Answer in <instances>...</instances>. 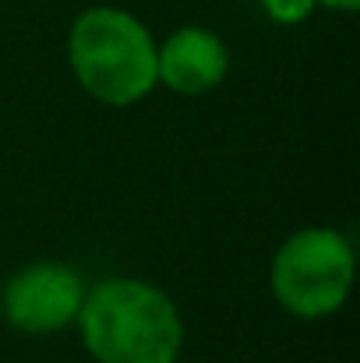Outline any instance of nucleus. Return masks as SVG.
I'll use <instances>...</instances> for the list:
<instances>
[{"instance_id": "423d86ee", "label": "nucleus", "mask_w": 360, "mask_h": 363, "mask_svg": "<svg viewBox=\"0 0 360 363\" xmlns=\"http://www.w3.org/2000/svg\"><path fill=\"white\" fill-rule=\"evenodd\" d=\"M315 7H318V0H261V11L279 25H300L311 18Z\"/></svg>"}, {"instance_id": "0eeeda50", "label": "nucleus", "mask_w": 360, "mask_h": 363, "mask_svg": "<svg viewBox=\"0 0 360 363\" xmlns=\"http://www.w3.org/2000/svg\"><path fill=\"white\" fill-rule=\"evenodd\" d=\"M318 7H332V11H357L360 0H318Z\"/></svg>"}, {"instance_id": "7ed1b4c3", "label": "nucleus", "mask_w": 360, "mask_h": 363, "mask_svg": "<svg viewBox=\"0 0 360 363\" xmlns=\"http://www.w3.org/2000/svg\"><path fill=\"white\" fill-rule=\"evenodd\" d=\"M354 264V243L339 230H300L272 257V293L297 318H329L350 296Z\"/></svg>"}, {"instance_id": "f257e3e1", "label": "nucleus", "mask_w": 360, "mask_h": 363, "mask_svg": "<svg viewBox=\"0 0 360 363\" xmlns=\"http://www.w3.org/2000/svg\"><path fill=\"white\" fill-rule=\"evenodd\" d=\"M78 325L96 363H177L184 346L173 300L138 279H107L85 293Z\"/></svg>"}, {"instance_id": "f03ea898", "label": "nucleus", "mask_w": 360, "mask_h": 363, "mask_svg": "<svg viewBox=\"0 0 360 363\" xmlns=\"http://www.w3.org/2000/svg\"><path fill=\"white\" fill-rule=\"evenodd\" d=\"M67 64L78 85L107 106H134L159 85L156 39L120 7H89L75 18L67 32Z\"/></svg>"}, {"instance_id": "39448f33", "label": "nucleus", "mask_w": 360, "mask_h": 363, "mask_svg": "<svg viewBox=\"0 0 360 363\" xmlns=\"http://www.w3.org/2000/svg\"><path fill=\"white\" fill-rule=\"evenodd\" d=\"M227 67L230 53L223 39L198 25H184L163 46H156V78L180 96L212 92L227 78Z\"/></svg>"}, {"instance_id": "20e7f679", "label": "nucleus", "mask_w": 360, "mask_h": 363, "mask_svg": "<svg viewBox=\"0 0 360 363\" xmlns=\"http://www.w3.org/2000/svg\"><path fill=\"white\" fill-rule=\"evenodd\" d=\"M85 303V286L75 268L57 261H39L11 275L4 286V318L25 335H50L78 321Z\"/></svg>"}]
</instances>
